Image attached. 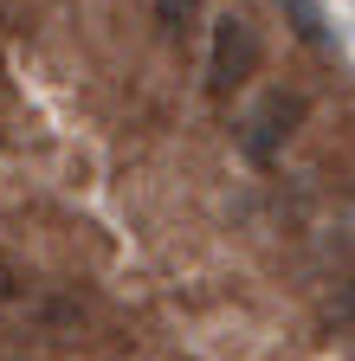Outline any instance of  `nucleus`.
Here are the masks:
<instances>
[{"mask_svg":"<svg viewBox=\"0 0 355 361\" xmlns=\"http://www.w3.org/2000/svg\"><path fill=\"white\" fill-rule=\"evenodd\" d=\"M20 297H26V271L0 252V303H20Z\"/></svg>","mask_w":355,"mask_h":361,"instance_id":"obj_5","label":"nucleus"},{"mask_svg":"<svg viewBox=\"0 0 355 361\" xmlns=\"http://www.w3.org/2000/svg\"><path fill=\"white\" fill-rule=\"evenodd\" d=\"M303 97L297 90H272V97H265L252 116H246V129H239V149H246V161L252 168H272L278 155H284V142L297 135V123H303Z\"/></svg>","mask_w":355,"mask_h":361,"instance_id":"obj_2","label":"nucleus"},{"mask_svg":"<svg viewBox=\"0 0 355 361\" xmlns=\"http://www.w3.org/2000/svg\"><path fill=\"white\" fill-rule=\"evenodd\" d=\"M278 13L291 20V32H297L303 45L330 52V20H323V7H317V0H278Z\"/></svg>","mask_w":355,"mask_h":361,"instance_id":"obj_3","label":"nucleus"},{"mask_svg":"<svg viewBox=\"0 0 355 361\" xmlns=\"http://www.w3.org/2000/svg\"><path fill=\"white\" fill-rule=\"evenodd\" d=\"M252 71H258V32H252V20L227 13V20L213 26V52H207V90H213V104H233L239 90L252 84Z\"/></svg>","mask_w":355,"mask_h":361,"instance_id":"obj_1","label":"nucleus"},{"mask_svg":"<svg viewBox=\"0 0 355 361\" xmlns=\"http://www.w3.org/2000/svg\"><path fill=\"white\" fill-rule=\"evenodd\" d=\"M200 20V0H155V26L168 39H188V26Z\"/></svg>","mask_w":355,"mask_h":361,"instance_id":"obj_4","label":"nucleus"}]
</instances>
